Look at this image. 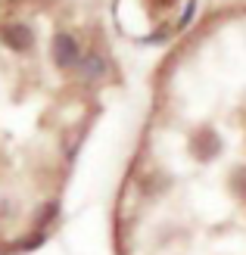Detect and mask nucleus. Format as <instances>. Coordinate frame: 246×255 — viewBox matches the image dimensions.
<instances>
[{
	"label": "nucleus",
	"mask_w": 246,
	"mask_h": 255,
	"mask_svg": "<svg viewBox=\"0 0 246 255\" xmlns=\"http://www.w3.org/2000/svg\"><path fill=\"white\" fill-rule=\"evenodd\" d=\"M0 47L9 50V53H31L34 31L19 19H6V22H0Z\"/></svg>",
	"instance_id": "nucleus-2"
},
{
	"label": "nucleus",
	"mask_w": 246,
	"mask_h": 255,
	"mask_svg": "<svg viewBox=\"0 0 246 255\" xmlns=\"http://www.w3.org/2000/svg\"><path fill=\"white\" fill-rule=\"evenodd\" d=\"M84 44H81V37L78 34H72V31H56L53 37H50V62H53V69L56 72H75L78 69V62L84 59Z\"/></svg>",
	"instance_id": "nucleus-1"
},
{
	"label": "nucleus",
	"mask_w": 246,
	"mask_h": 255,
	"mask_svg": "<svg viewBox=\"0 0 246 255\" xmlns=\"http://www.w3.org/2000/svg\"><path fill=\"white\" fill-rule=\"evenodd\" d=\"M193 12H197V0H184V9H181V19L175 22V31H184L193 22Z\"/></svg>",
	"instance_id": "nucleus-4"
},
{
	"label": "nucleus",
	"mask_w": 246,
	"mask_h": 255,
	"mask_svg": "<svg viewBox=\"0 0 246 255\" xmlns=\"http://www.w3.org/2000/svg\"><path fill=\"white\" fill-rule=\"evenodd\" d=\"M75 75V84H81V87H97L106 81V75H109V62L103 59L100 53H84V59L78 62V69L72 72Z\"/></svg>",
	"instance_id": "nucleus-3"
}]
</instances>
